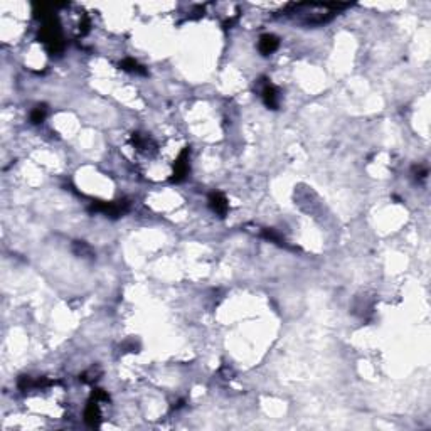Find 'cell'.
Masks as SVG:
<instances>
[{
	"mask_svg": "<svg viewBox=\"0 0 431 431\" xmlns=\"http://www.w3.org/2000/svg\"><path fill=\"white\" fill-rule=\"evenodd\" d=\"M278 46H280L278 37H275L273 34H264L259 37L258 49L263 56H268V54H271V52H275L276 49H278Z\"/></svg>",
	"mask_w": 431,
	"mask_h": 431,
	"instance_id": "cell-4",
	"label": "cell"
},
{
	"mask_svg": "<svg viewBox=\"0 0 431 431\" xmlns=\"http://www.w3.org/2000/svg\"><path fill=\"white\" fill-rule=\"evenodd\" d=\"M46 118V106L40 105V106H35L31 113V120L32 123H40Z\"/></svg>",
	"mask_w": 431,
	"mask_h": 431,
	"instance_id": "cell-9",
	"label": "cell"
},
{
	"mask_svg": "<svg viewBox=\"0 0 431 431\" xmlns=\"http://www.w3.org/2000/svg\"><path fill=\"white\" fill-rule=\"evenodd\" d=\"M85 420L88 424H91V426L99 424V408H98L96 399H91L90 403H88L86 409H85Z\"/></svg>",
	"mask_w": 431,
	"mask_h": 431,
	"instance_id": "cell-6",
	"label": "cell"
},
{
	"mask_svg": "<svg viewBox=\"0 0 431 431\" xmlns=\"http://www.w3.org/2000/svg\"><path fill=\"white\" fill-rule=\"evenodd\" d=\"M40 40L46 44L47 51L52 52V54H57L63 49V35H61V27H59V22L54 15L47 17L43 29H40Z\"/></svg>",
	"mask_w": 431,
	"mask_h": 431,
	"instance_id": "cell-1",
	"label": "cell"
},
{
	"mask_svg": "<svg viewBox=\"0 0 431 431\" xmlns=\"http://www.w3.org/2000/svg\"><path fill=\"white\" fill-rule=\"evenodd\" d=\"M74 251L78 253V255H81V256H85V255H93V251H91V248L88 246V244H85V243H76L74 244Z\"/></svg>",
	"mask_w": 431,
	"mask_h": 431,
	"instance_id": "cell-10",
	"label": "cell"
},
{
	"mask_svg": "<svg viewBox=\"0 0 431 431\" xmlns=\"http://www.w3.org/2000/svg\"><path fill=\"white\" fill-rule=\"evenodd\" d=\"M209 206H211V209L214 211L216 214H219V216H224L228 212V200L219 192L211 194V196H209Z\"/></svg>",
	"mask_w": 431,
	"mask_h": 431,
	"instance_id": "cell-5",
	"label": "cell"
},
{
	"mask_svg": "<svg viewBox=\"0 0 431 431\" xmlns=\"http://www.w3.org/2000/svg\"><path fill=\"white\" fill-rule=\"evenodd\" d=\"M91 211L94 212H103L111 217L121 216L123 212L128 211V202L127 200H116V202H93Z\"/></svg>",
	"mask_w": 431,
	"mask_h": 431,
	"instance_id": "cell-2",
	"label": "cell"
},
{
	"mask_svg": "<svg viewBox=\"0 0 431 431\" xmlns=\"http://www.w3.org/2000/svg\"><path fill=\"white\" fill-rule=\"evenodd\" d=\"M120 66L125 69V71H135V73H145V69H141L140 64L135 61V59H125Z\"/></svg>",
	"mask_w": 431,
	"mask_h": 431,
	"instance_id": "cell-8",
	"label": "cell"
},
{
	"mask_svg": "<svg viewBox=\"0 0 431 431\" xmlns=\"http://www.w3.org/2000/svg\"><path fill=\"white\" fill-rule=\"evenodd\" d=\"M189 172V149L182 150L179 158L174 163V174H172V182H180Z\"/></svg>",
	"mask_w": 431,
	"mask_h": 431,
	"instance_id": "cell-3",
	"label": "cell"
},
{
	"mask_svg": "<svg viewBox=\"0 0 431 431\" xmlns=\"http://www.w3.org/2000/svg\"><path fill=\"white\" fill-rule=\"evenodd\" d=\"M263 101L271 110L278 108V93H276L275 86L266 85V86L263 88Z\"/></svg>",
	"mask_w": 431,
	"mask_h": 431,
	"instance_id": "cell-7",
	"label": "cell"
}]
</instances>
